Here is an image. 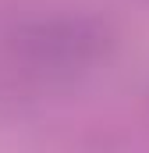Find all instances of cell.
I'll return each instance as SVG.
<instances>
[{"mask_svg": "<svg viewBox=\"0 0 149 153\" xmlns=\"http://www.w3.org/2000/svg\"><path fill=\"white\" fill-rule=\"evenodd\" d=\"M11 61L32 75H74L92 68L114 46L110 29L85 14H57L29 22L11 36Z\"/></svg>", "mask_w": 149, "mask_h": 153, "instance_id": "6da1fadb", "label": "cell"}]
</instances>
